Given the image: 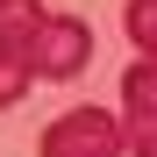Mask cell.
Instances as JSON below:
<instances>
[{"label": "cell", "mask_w": 157, "mask_h": 157, "mask_svg": "<svg viewBox=\"0 0 157 157\" xmlns=\"http://www.w3.org/2000/svg\"><path fill=\"white\" fill-rule=\"evenodd\" d=\"M0 7H7V0H0Z\"/></svg>", "instance_id": "7"}, {"label": "cell", "mask_w": 157, "mask_h": 157, "mask_svg": "<svg viewBox=\"0 0 157 157\" xmlns=\"http://www.w3.org/2000/svg\"><path fill=\"white\" fill-rule=\"evenodd\" d=\"M21 57H29V71H43V78H78L93 64V29L78 14H43L36 36L21 43Z\"/></svg>", "instance_id": "1"}, {"label": "cell", "mask_w": 157, "mask_h": 157, "mask_svg": "<svg viewBox=\"0 0 157 157\" xmlns=\"http://www.w3.org/2000/svg\"><path fill=\"white\" fill-rule=\"evenodd\" d=\"M121 143H128L121 114H100V107H71V114H57V121L43 128L36 157H121Z\"/></svg>", "instance_id": "2"}, {"label": "cell", "mask_w": 157, "mask_h": 157, "mask_svg": "<svg viewBox=\"0 0 157 157\" xmlns=\"http://www.w3.org/2000/svg\"><path fill=\"white\" fill-rule=\"evenodd\" d=\"M29 78H36V71H29V57H21L14 43H0V107H14V100L29 93Z\"/></svg>", "instance_id": "4"}, {"label": "cell", "mask_w": 157, "mask_h": 157, "mask_svg": "<svg viewBox=\"0 0 157 157\" xmlns=\"http://www.w3.org/2000/svg\"><path fill=\"white\" fill-rule=\"evenodd\" d=\"M128 36H136V50H143V57L157 64V0H128Z\"/></svg>", "instance_id": "5"}, {"label": "cell", "mask_w": 157, "mask_h": 157, "mask_svg": "<svg viewBox=\"0 0 157 157\" xmlns=\"http://www.w3.org/2000/svg\"><path fill=\"white\" fill-rule=\"evenodd\" d=\"M136 150H143V157H157V128H143V136H136Z\"/></svg>", "instance_id": "6"}, {"label": "cell", "mask_w": 157, "mask_h": 157, "mask_svg": "<svg viewBox=\"0 0 157 157\" xmlns=\"http://www.w3.org/2000/svg\"><path fill=\"white\" fill-rule=\"evenodd\" d=\"M121 128H128V136L157 128V64H150V57L121 71Z\"/></svg>", "instance_id": "3"}]
</instances>
